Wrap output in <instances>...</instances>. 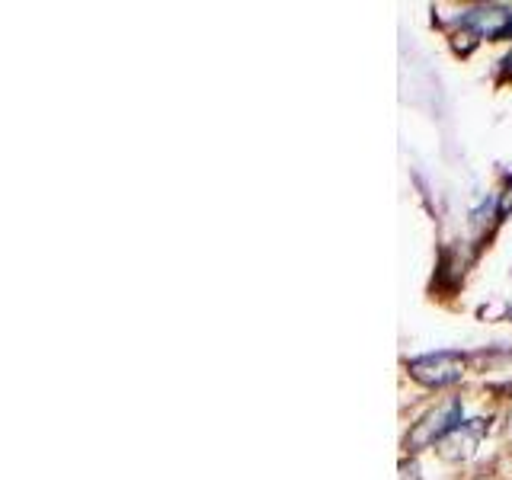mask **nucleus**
<instances>
[{"label":"nucleus","mask_w":512,"mask_h":480,"mask_svg":"<svg viewBox=\"0 0 512 480\" xmlns=\"http://www.w3.org/2000/svg\"><path fill=\"white\" fill-rule=\"evenodd\" d=\"M503 39H512V20H509V26H506V32H503Z\"/></svg>","instance_id":"nucleus-5"},{"label":"nucleus","mask_w":512,"mask_h":480,"mask_svg":"<svg viewBox=\"0 0 512 480\" xmlns=\"http://www.w3.org/2000/svg\"><path fill=\"white\" fill-rule=\"evenodd\" d=\"M509 436H512V410H509Z\"/></svg>","instance_id":"nucleus-6"},{"label":"nucleus","mask_w":512,"mask_h":480,"mask_svg":"<svg viewBox=\"0 0 512 480\" xmlns=\"http://www.w3.org/2000/svg\"><path fill=\"white\" fill-rule=\"evenodd\" d=\"M484 420H468V423H461L455 426L448 436L442 439V448H445V455L448 458H468L474 452V445L480 442V436H484Z\"/></svg>","instance_id":"nucleus-4"},{"label":"nucleus","mask_w":512,"mask_h":480,"mask_svg":"<svg viewBox=\"0 0 512 480\" xmlns=\"http://www.w3.org/2000/svg\"><path fill=\"white\" fill-rule=\"evenodd\" d=\"M512 20V13L506 7H477L471 13H464V26L477 36H487V39H503V32Z\"/></svg>","instance_id":"nucleus-3"},{"label":"nucleus","mask_w":512,"mask_h":480,"mask_svg":"<svg viewBox=\"0 0 512 480\" xmlns=\"http://www.w3.org/2000/svg\"><path fill=\"white\" fill-rule=\"evenodd\" d=\"M455 426H461V400H448V404H442L439 410L426 413L423 420L410 429L407 448H413V452H420V448H429L432 442L445 439Z\"/></svg>","instance_id":"nucleus-1"},{"label":"nucleus","mask_w":512,"mask_h":480,"mask_svg":"<svg viewBox=\"0 0 512 480\" xmlns=\"http://www.w3.org/2000/svg\"><path fill=\"white\" fill-rule=\"evenodd\" d=\"M410 375L420 384H429V388H445V384L461 381L464 359L458 352H429V356L410 362Z\"/></svg>","instance_id":"nucleus-2"}]
</instances>
